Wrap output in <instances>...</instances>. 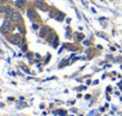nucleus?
<instances>
[{"label": "nucleus", "instance_id": "f257e3e1", "mask_svg": "<svg viewBox=\"0 0 122 116\" xmlns=\"http://www.w3.org/2000/svg\"><path fill=\"white\" fill-rule=\"evenodd\" d=\"M26 14H28V17L31 19V21H36V19H37V13H36V11L32 10V9H29L26 11Z\"/></svg>", "mask_w": 122, "mask_h": 116}, {"label": "nucleus", "instance_id": "f03ea898", "mask_svg": "<svg viewBox=\"0 0 122 116\" xmlns=\"http://www.w3.org/2000/svg\"><path fill=\"white\" fill-rule=\"evenodd\" d=\"M12 10L8 6H0V13H4L5 16H11L12 14Z\"/></svg>", "mask_w": 122, "mask_h": 116}, {"label": "nucleus", "instance_id": "7ed1b4c3", "mask_svg": "<svg viewBox=\"0 0 122 116\" xmlns=\"http://www.w3.org/2000/svg\"><path fill=\"white\" fill-rule=\"evenodd\" d=\"M10 17H11V21H13L14 23H18V22H21V14H19V12L13 11V12H12V14H11Z\"/></svg>", "mask_w": 122, "mask_h": 116}, {"label": "nucleus", "instance_id": "20e7f679", "mask_svg": "<svg viewBox=\"0 0 122 116\" xmlns=\"http://www.w3.org/2000/svg\"><path fill=\"white\" fill-rule=\"evenodd\" d=\"M1 29H3L4 31H10V30H11V22H10V21H4Z\"/></svg>", "mask_w": 122, "mask_h": 116}, {"label": "nucleus", "instance_id": "39448f33", "mask_svg": "<svg viewBox=\"0 0 122 116\" xmlns=\"http://www.w3.org/2000/svg\"><path fill=\"white\" fill-rule=\"evenodd\" d=\"M10 41H11V43H13V44H21L22 38H21L19 36H12Z\"/></svg>", "mask_w": 122, "mask_h": 116}, {"label": "nucleus", "instance_id": "423d86ee", "mask_svg": "<svg viewBox=\"0 0 122 116\" xmlns=\"http://www.w3.org/2000/svg\"><path fill=\"white\" fill-rule=\"evenodd\" d=\"M63 18H65V14L63 13H61V12H58V14L55 16V19L58 22H62L63 21Z\"/></svg>", "mask_w": 122, "mask_h": 116}, {"label": "nucleus", "instance_id": "0eeeda50", "mask_svg": "<svg viewBox=\"0 0 122 116\" xmlns=\"http://www.w3.org/2000/svg\"><path fill=\"white\" fill-rule=\"evenodd\" d=\"M16 5L18 6L19 9H23V7L25 6V1H24V0H17V1H16Z\"/></svg>", "mask_w": 122, "mask_h": 116}, {"label": "nucleus", "instance_id": "6e6552de", "mask_svg": "<svg viewBox=\"0 0 122 116\" xmlns=\"http://www.w3.org/2000/svg\"><path fill=\"white\" fill-rule=\"evenodd\" d=\"M48 30H49L48 28H43V29H42V31L40 32V35H41L42 37H43V36H46V34H48Z\"/></svg>", "mask_w": 122, "mask_h": 116}, {"label": "nucleus", "instance_id": "1a4fd4ad", "mask_svg": "<svg viewBox=\"0 0 122 116\" xmlns=\"http://www.w3.org/2000/svg\"><path fill=\"white\" fill-rule=\"evenodd\" d=\"M36 6H37L38 9H41V10H44V6H43V4H42L41 1H36Z\"/></svg>", "mask_w": 122, "mask_h": 116}, {"label": "nucleus", "instance_id": "9d476101", "mask_svg": "<svg viewBox=\"0 0 122 116\" xmlns=\"http://www.w3.org/2000/svg\"><path fill=\"white\" fill-rule=\"evenodd\" d=\"M58 46H59V38H58V36H56V37H55V41H54V43H53V47L56 48Z\"/></svg>", "mask_w": 122, "mask_h": 116}, {"label": "nucleus", "instance_id": "9b49d317", "mask_svg": "<svg viewBox=\"0 0 122 116\" xmlns=\"http://www.w3.org/2000/svg\"><path fill=\"white\" fill-rule=\"evenodd\" d=\"M32 28H34L35 30H38V25H37V24H32Z\"/></svg>", "mask_w": 122, "mask_h": 116}, {"label": "nucleus", "instance_id": "f8f14e48", "mask_svg": "<svg viewBox=\"0 0 122 116\" xmlns=\"http://www.w3.org/2000/svg\"><path fill=\"white\" fill-rule=\"evenodd\" d=\"M83 43H84V46H90V42H89V41H84Z\"/></svg>", "mask_w": 122, "mask_h": 116}, {"label": "nucleus", "instance_id": "ddd939ff", "mask_svg": "<svg viewBox=\"0 0 122 116\" xmlns=\"http://www.w3.org/2000/svg\"><path fill=\"white\" fill-rule=\"evenodd\" d=\"M77 37H78V38H79V40H83V38H84V36H83V35H81V34H79V35H78V36H77Z\"/></svg>", "mask_w": 122, "mask_h": 116}, {"label": "nucleus", "instance_id": "4468645a", "mask_svg": "<svg viewBox=\"0 0 122 116\" xmlns=\"http://www.w3.org/2000/svg\"><path fill=\"white\" fill-rule=\"evenodd\" d=\"M91 11H92V13H96V12H97V11H96V9H95V7H92V9H91Z\"/></svg>", "mask_w": 122, "mask_h": 116}, {"label": "nucleus", "instance_id": "2eb2a0df", "mask_svg": "<svg viewBox=\"0 0 122 116\" xmlns=\"http://www.w3.org/2000/svg\"><path fill=\"white\" fill-rule=\"evenodd\" d=\"M1 1H5V0H0V3H1Z\"/></svg>", "mask_w": 122, "mask_h": 116}, {"label": "nucleus", "instance_id": "dca6fc26", "mask_svg": "<svg viewBox=\"0 0 122 116\" xmlns=\"http://www.w3.org/2000/svg\"><path fill=\"white\" fill-rule=\"evenodd\" d=\"M0 107H3V104H1V103H0Z\"/></svg>", "mask_w": 122, "mask_h": 116}]
</instances>
